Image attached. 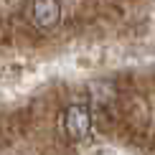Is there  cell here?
I'll return each instance as SVG.
<instances>
[{"label":"cell","instance_id":"obj_1","mask_svg":"<svg viewBox=\"0 0 155 155\" xmlns=\"http://www.w3.org/2000/svg\"><path fill=\"white\" fill-rule=\"evenodd\" d=\"M89 130H92V114H89L87 107L71 104L66 112H64V132H66L71 140L87 137Z\"/></svg>","mask_w":155,"mask_h":155},{"label":"cell","instance_id":"obj_2","mask_svg":"<svg viewBox=\"0 0 155 155\" xmlns=\"http://www.w3.org/2000/svg\"><path fill=\"white\" fill-rule=\"evenodd\" d=\"M61 18V5L54 3V0H41V3H33V21L41 28H51L56 25Z\"/></svg>","mask_w":155,"mask_h":155}]
</instances>
